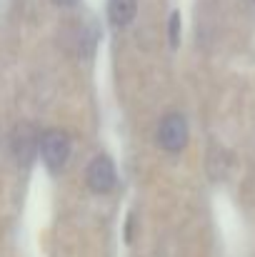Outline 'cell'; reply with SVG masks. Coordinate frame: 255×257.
Instances as JSON below:
<instances>
[{"label":"cell","mask_w":255,"mask_h":257,"mask_svg":"<svg viewBox=\"0 0 255 257\" xmlns=\"http://www.w3.org/2000/svg\"><path fill=\"white\" fill-rule=\"evenodd\" d=\"M38 150H40V135H38V130L30 122L15 125V130L10 135V153H13L15 163L23 165V168H28L33 163V158H35Z\"/></svg>","instance_id":"1"},{"label":"cell","mask_w":255,"mask_h":257,"mask_svg":"<svg viewBox=\"0 0 255 257\" xmlns=\"http://www.w3.org/2000/svg\"><path fill=\"white\" fill-rule=\"evenodd\" d=\"M40 158L43 163L50 168V170H60L65 163H68V155H70V140L65 133L60 130H48L43 133L40 138Z\"/></svg>","instance_id":"2"},{"label":"cell","mask_w":255,"mask_h":257,"mask_svg":"<svg viewBox=\"0 0 255 257\" xmlns=\"http://www.w3.org/2000/svg\"><path fill=\"white\" fill-rule=\"evenodd\" d=\"M158 140L168 153H180L188 145V122L180 112H170L163 117L160 130H158Z\"/></svg>","instance_id":"3"},{"label":"cell","mask_w":255,"mask_h":257,"mask_svg":"<svg viewBox=\"0 0 255 257\" xmlns=\"http://www.w3.org/2000/svg\"><path fill=\"white\" fill-rule=\"evenodd\" d=\"M85 177H88V187L93 192H100V195L103 192H110L113 185H115V165H113V160L108 155L93 158V163L88 165Z\"/></svg>","instance_id":"4"},{"label":"cell","mask_w":255,"mask_h":257,"mask_svg":"<svg viewBox=\"0 0 255 257\" xmlns=\"http://www.w3.org/2000/svg\"><path fill=\"white\" fill-rule=\"evenodd\" d=\"M135 0H110L108 3V18L115 28H125L133 18H135Z\"/></svg>","instance_id":"5"},{"label":"cell","mask_w":255,"mask_h":257,"mask_svg":"<svg viewBox=\"0 0 255 257\" xmlns=\"http://www.w3.org/2000/svg\"><path fill=\"white\" fill-rule=\"evenodd\" d=\"M170 45L173 48H178L180 45V13L175 10L173 15H170Z\"/></svg>","instance_id":"6"},{"label":"cell","mask_w":255,"mask_h":257,"mask_svg":"<svg viewBox=\"0 0 255 257\" xmlns=\"http://www.w3.org/2000/svg\"><path fill=\"white\" fill-rule=\"evenodd\" d=\"M53 3H55L58 8H73V5H75L78 0H53Z\"/></svg>","instance_id":"7"},{"label":"cell","mask_w":255,"mask_h":257,"mask_svg":"<svg viewBox=\"0 0 255 257\" xmlns=\"http://www.w3.org/2000/svg\"><path fill=\"white\" fill-rule=\"evenodd\" d=\"M253 3H255V0H253Z\"/></svg>","instance_id":"8"}]
</instances>
